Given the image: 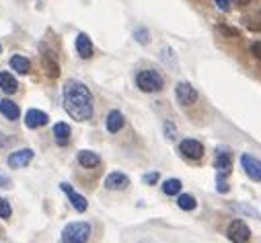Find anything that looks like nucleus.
<instances>
[{
    "mask_svg": "<svg viewBox=\"0 0 261 243\" xmlns=\"http://www.w3.org/2000/svg\"><path fill=\"white\" fill-rule=\"evenodd\" d=\"M79 163H81L83 167L93 169V167H97V165L101 163V159H99V155L93 153V151H81V153H79Z\"/></svg>",
    "mask_w": 261,
    "mask_h": 243,
    "instance_id": "obj_20",
    "label": "nucleus"
},
{
    "mask_svg": "<svg viewBox=\"0 0 261 243\" xmlns=\"http://www.w3.org/2000/svg\"><path fill=\"white\" fill-rule=\"evenodd\" d=\"M47 124V113H43V111H39V109H29L27 113H25V126L27 128H41V126H45Z\"/></svg>",
    "mask_w": 261,
    "mask_h": 243,
    "instance_id": "obj_13",
    "label": "nucleus"
},
{
    "mask_svg": "<svg viewBox=\"0 0 261 243\" xmlns=\"http://www.w3.org/2000/svg\"><path fill=\"white\" fill-rule=\"evenodd\" d=\"M11 214H13L11 202H7L5 198H0V218H11Z\"/></svg>",
    "mask_w": 261,
    "mask_h": 243,
    "instance_id": "obj_25",
    "label": "nucleus"
},
{
    "mask_svg": "<svg viewBox=\"0 0 261 243\" xmlns=\"http://www.w3.org/2000/svg\"><path fill=\"white\" fill-rule=\"evenodd\" d=\"M129 186V177L125 173H119V171H113L105 177V188L107 190H125Z\"/></svg>",
    "mask_w": 261,
    "mask_h": 243,
    "instance_id": "obj_11",
    "label": "nucleus"
},
{
    "mask_svg": "<svg viewBox=\"0 0 261 243\" xmlns=\"http://www.w3.org/2000/svg\"><path fill=\"white\" fill-rule=\"evenodd\" d=\"M241 165L245 169V173L249 175V179L253 181H261V161L251 157V155H243L241 157Z\"/></svg>",
    "mask_w": 261,
    "mask_h": 243,
    "instance_id": "obj_9",
    "label": "nucleus"
},
{
    "mask_svg": "<svg viewBox=\"0 0 261 243\" xmlns=\"http://www.w3.org/2000/svg\"><path fill=\"white\" fill-rule=\"evenodd\" d=\"M226 237L232 243H247L251 239V231L243 221H232L228 225V229H226Z\"/></svg>",
    "mask_w": 261,
    "mask_h": 243,
    "instance_id": "obj_4",
    "label": "nucleus"
},
{
    "mask_svg": "<svg viewBox=\"0 0 261 243\" xmlns=\"http://www.w3.org/2000/svg\"><path fill=\"white\" fill-rule=\"evenodd\" d=\"M0 89H3L7 95H13V93H17L19 83L15 77H11V72H0Z\"/></svg>",
    "mask_w": 261,
    "mask_h": 243,
    "instance_id": "obj_17",
    "label": "nucleus"
},
{
    "mask_svg": "<svg viewBox=\"0 0 261 243\" xmlns=\"http://www.w3.org/2000/svg\"><path fill=\"white\" fill-rule=\"evenodd\" d=\"M134 37H136V41L142 43V45H146V43L150 41V33H148L144 27H138V29L134 31Z\"/></svg>",
    "mask_w": 261,
    "mask_h": 243,
    "instance_id": "obj_24",
    "label": "nucleus"
},
{
    "mask_svg": "<svg viewBox=\"0 0 261 243\" xmlns=\"http://www.w3.org/2000/svg\"><path fill=\"white\" fill-rule=\"evenodd\" d=\"M11 144V138L7 136V134H3V132H0V149H7Z\"/></svg>",
    "mask_w": 261,
    "mask_h": 243,
    "instance_id": "obj_30",
    "label": "nucleus"
},
{
    "mask_svg": "<svg viewBox=\"0 0 261 243\" xmlns=\"http://www.w3.org/2000/svg\"><path fill=\"white\" fill-rule=\"evenodd\" d=\"M142 181H144V184H148V186H152V184H156V181H159V173H156V171L146 173V175L142 177Z\"/></svg>",
    "mask_w": 261,
    "mask_h": 243,
    "instance_id": "obj_26",
    "label": "nucleus"
},
{
    "mask_svg": "<svg viewBox=\"0 0 261 243\" xmlns=\"http://www.w3.org/2000/svg\"><path fill=\"white\" fill-rule=\"evenodd\" d=\"M175 95H177V101L183 105V107H189L198 101V91L193 89L191 83H179L175 87Z\"/></svg>",
    "mask_w": 261,
    "mask_h": 243,
    "instance_id": "obj_6",
    "label": "nucleus"
},
{
    "mask_svg": "<svg viewBox=\"0 0 261 243\" xmlns=\"http://www.w3.org/2000/svg\"><path fill=\"white\" fill-rule=\"evenodd\" d=\"M237 3H239V5H247V3H249V0H237Z\"/></svg>",
    "mask_w": 261,
    "mask_h": 243,
    "instance_id": "obj_33",
    "label": "nucleus"
},
{
    "mask_svg": "<svg viewBox=\"0 0 261 243\" xmlns=\"http://www.w3.org/2000/svg\"><path fill=\"white\" fill-rule=\"evenodd\" d=\"M136 85L144 93H159L163 89L165 81L156 70H140L136 75Z\"/></svg>",
    "mask_w": 261,
    "mask_h": 243,
    "instance_id": "obj_3",
    "label": "nucleus"
},
{
    "mask_svg": "<svg viewBox=\"0 0 261 243\" xmlns=\"http://www.w3.org/2000/svg\"><path fill=\"white\" fill-rule=\"evenodd\" d=\"M123 124H125V119H123V113H121V111H117V109L109 111V115H107V130H109L111 134L119 132V130L123 128Z\"/></svg>",
    "mask_w": 261,
    "mask_h": 243,
    "instance_id": "obj_15",
    "label": "nucleus"
},
{
    "mask_svg": "<svg viewBox=\"0 0 261 243\" xmlns=\"http://www.w3.org/2000/svg\"><path fill=\"white\" fill-rule=\"evenodd\" d=\"M179 153L185 157V159H191V161H198L204 157V144L200 140H193V138H187L179 144Z\"/></svg>",
    "mask_w": 261,
    "mask_h": 243,
    "instance_id": "obj_5",
    "label": "nucleus"
},
{
    "mask_svg": "<svg viewBox=\"0 0 261 243\" xmlns=\"http://www.w3.org/2000/svg\"><path fill=\"white\" fill-rule=\"evenodd\" d=\"M218 29H220L222 33H226L228 37H232V35L237 37V35H239V31H237V29H230V27H218Z\"/></svg>",
    "mask_w": 261,
    "mask_h": 243,
    "instance_id": "obj_32",
    "label": "nucleus"
},
{
    "mask_svg": "<svg viewBox=\"0 0 261 243\" xmlns=\"http://www.w3.org/2000/svg\"><path fill=\"white\" fill-rule=\"evenodd\" d=\"M0 113H3L7 119H17L21 115V109L11 99H3V101H0Z\"/></svg>",
    "mask_w": 261,
    "mask_h": 243,
    "instance_id": "obj_16",
    "label": "nucleus"
},
{
    "mask_svg": "<svg viewBox=\"0 0 261 243\" xmlns=\"http://www.w3.org/2000/svg\"><path fill=\"white\" fill-rule=\"evenodd\" d=\"M216 7L222 11V13H228L230 11V0H214Z\"/></svg>",
    "mask_w": 261,
    "mask_h": 243,
    "instance_id": "obj_27",
    "label": "nucleus"
},
{
    "mask_svg": "<svg viewBox=\"0 0 261 243\" xmlns=\"http://www.w3.org/2000/svg\"><path fill=\"white\" fill-rule=\"evenodd\" d=\"M11 66L13 70H17L19 75H29L31 72V62L25 56H13L11 58Z\"/></svg>",
    "mask_w": 261,
    "mask_h": 243,
    "instance_id": "obj_19",
    "label": "nucleus"
},
{
    "mask_svg": "<svg viewBox=\"0 0 261 243\" xmlns=\"http://www.w3.org/2000/svg\"><path fill=\"white\" fill-rule=\"evenodd\" d=\"M0 188H11V179L5 173H0Z\"/></svg>",
    "mask_w": 261,
    "mask_h": 243,
    "instance_id": "obj_29",
    "label": "nucleus"
},
{
    "mask_svg": "<svg viewBox=\"0 0 261 243\" xmlns=\"http://www.w3.org/2000/svg\"><path fill=\"white\" fill-rule=\"evenodd\" d=\"M245 25H247L251 31H261V13L253 15V17H247V19H245Z\"/></svg>",
    "mask_w": 261,
    "mask_h": 243,
    "instance_id": "obj_23",
    "label": "nucleus"
},
{
    "mask_svg": "<svg viewBox=\"0 0 261 243\" xmlns=\"http://www.w3.org/2000/svg\"><path fill=\"white\" fill-rule=\"evenodd\" d=\"M165 132H167L169 138H175V128H173L171 121H167V124H165Z\"/></svg>",
    "mask_w": 261,
    "mask_h": 243,
    "instance_id": "obj_31",
    "label": "nucleus"
},
{
    "mask_svg": "<svg viewBox=\"0 0 261 243\" xmlns=\"http://www.w3.org/2000/svg\"><path fill=\"white\" fill-rule=\"evenodd\" d=\"M31 161H33V151L31 149H21V151L11 153L7 163H9L11 169H21V167H27Z\"/></svg>",
    "mask_w": 261,
    "mask_h": 243,
    "instance_id": "obj_10",
    "label": "nucleus"
},
{
    "mask_svg": "<svg viewBox=\"0 0 261 243\" xmlns=\"http://www.w3.org/2000/svg\"><path fill=\"white\" fill-rule=\"evenodd\" d=\"M74 45H76V54H79L83 60H89V58L93 56V41H91V37H89L87 33H79Z\"/></svg>",
    "mask_w": 261,
    "mask_h": 243,
    "instance_id": "obj_12",
    "label": "nucleus"
},
{
    "mask_svg": "<svg viewBox=\"0 0 261 243\" xmlns=\"http://www.w3.org/2000/svg\"><path fill=\"white\" fill-rule=\"evenodd\" d=\"M214 167H216V177H222V179L228 177V173L232 171V157H230V153L226 149H220L216 153Z\"/></svg>",
    "mask_w": 261,
    "mask_h": 243,
    "instance_id": "obj_7",
    "label": "nucleus"
},
{
    "mask_svg": "<svg viewBox=\"0 0 261 243\" xmlns=\"http://www.w3.org/2000/svg\"><path fill=\"white\" fill-rule=\"evenodd\" d=\"M54 138L60 147H66L70 142V126L64 124V121H58V124L54 126Z\"/></svg>",
    "mask_w": 261,
    "mask_h": 243,
    "instance_id": "obj_14",
    "label": "nucleus"
},
{
    "mask_svg": "<svg viewBox=\"0 0 261 243\" xmlns=\"http://www.w3.org/2000/svg\"><path fill=\"white\" fill-rule=\"evenodd\" d=\"M41 60H43V70L47 72V77L49 79H58L60 77V64L54 60V56L51 54H43Z\"/></svg>",
    "mask_w": 261,
    "mask_h": 243,
    "instance_id": "obj_18",
    "label": "nucleus"
},
{
    "mask_svg": "<svg viewBox=\"0 0 261 243\" xmlns=\"http://www.w3.org/2000/svg\"><path fill=\"white\" fill-rule=\"evenodd\" d=\"M91 235L89 223H70L62 231V243H87Z\"/></svg>",
    "mask_w": 261,
    "mask_h": 243,
    "instance_id": "obj_2",
    "label": "nucleus"
},
{
    "mask_svg": "<svg viewBox=\"0 0 261 243\" xmlns=\"http://www.w3.org/2000/svg\"><path fill=\"white\" fill-rule=\"evenodd\" d=\"M251 54H253L257 60H261V41H255V43L251 45Z\"/></svg>",
    "mask_w": 261,
    "mask_h": 243,
    "instance_id": "obj_28",
    "label": "nucleus"
},
{
    "mask_svg": "<svg viewBox=\"0 0 261 243\" xmlns=\"http://www.w3.org/2000/svg\"><path fill=\"white\" fill-rule=\"evenodd\" d=\"M163 192L167 194V196H177L179 192H181V181L179 179H167L165 184H163Z\"/></svg>",
    "mask_w": 261,
    "mask_h": 243,
    "instance_id": "obj_22",
    "label": "nucleus"
},
{
    "mask_svg": "<svg viewBox=\"0 0 261 243\" xmlns=\"http://www.w3.org/2000/svg\"><path fill=\"white\" fill-rule=\"evenodd\" d=\"M60 190H62L64 194L68 196V200H70V204L74 206V210H79V212H85V210L89 208V202H87V198H85V196H81L79 192H74L70 184H66V181H62V184H60Z\"/></svg>",
    "mask_w": 261,
    "mask_h": 243,
    "instance_id": "obj_8",
    "label": "nucleus"
},
{
    "mask_svg": "<svg viewBox=\"0 0 261 243\" xmlns=\"http://www.w3.org/2000/svg\"><path fill=\"white\" fill-rule=\"evenodd\" d=\"M177 206H179L181 210H193L195 206H198V202H195V198H193L191 194H179Z\"/></svg>",
    "mask_w": 261,
    "mask_h": 243,
    "instance_id": "obj_21",
    "label": "nucleus"
},
{
    "mask_svg": "<svg viewBox=\"0 0 261 243\" xmlns=\"http://www.w3.org/2000/svg\"><path fill=\"white\" fill-rule=\"evenodd\" d=\"M64 109L76 121H87L93 117L95 113L93 95L85 83L74 79L66 81V85H64Z\"/></svg>",
    "mask_w": 261,
    "mask_h": 243,
    "instance_id": "obj_1",
    "label": "nucleus"
}]
</instances>
